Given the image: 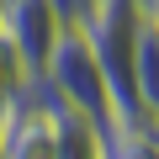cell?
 I'll return each mask as SVG.
<instances>
[{
  "instance_id": "1",
  "label": "cell",
  "mask_w": 159,
  "mask_h": 159,
  "mask_svg": "<svg viewBox=\"0 0 159 159\" xmlns=\"http://www.w3.org/2000/svg\"><path fill=\"white\" fill-rule=\"evenodd\" d=\"M43 80H48V90H53L69 111H80V117L96 122V127L117 111L111 85H106V74H101V64H96V53H90V43H85L80 27H64V37H58L53 53H48Z\"/></svg>"
},
{
  "instance_id": "2",
  "label": "cell",
  "mask_w": 159,
  "mask_h": 159,
  "mask_svg": "<svg viewBox=\"0 0 159 159\" xmlns=\"http://www.w3.org/2000/svg\"><path fill=\"white\" fill-rule=\"evenodd\" d=\"M0 32L11 37V48L21 53L27 74L37 80L48 69L53 43L64 37V16L53 11V0H6V6H0Z\"/></svg>"
},
{
  "instance_id": "3",
  "label": "cell",
  "mask_w": 159,
  "mask_h": 159,
  "mask_svg": "<svg viewBox=\"0 0 159 159\" xmlns=\"http://www.w3.org/2000/svg\"><path fill=\"white\" fill-rule=\"evenodd\" d=\"M133 90L148 111H159V16H143L138 21V37H133Z\"/></svg>"
},
{
  "instance_id": "4",
  "label": "cell",
  "mask_w": 159,
  "mask_h": 159,
  "mask_svg": "<svg viewBox=\"0 0 159 159\" xmlns=\"http://www.w3.org/2000/svg\"><path fill=\"white\" fill-rule=\"evenodd\" d=\"M133 6H138L143 16H159V0H133Z\"/></svg>"
},
{
  "instance_id": "5",
  "label": "cell",
  "mask_w": 159,
  "mask_h": 159,
  "mask_svg": "<svg viewBox=\"0 0 159 159\" xmlns=\"http://www.w3.org/2000/svg\"><path fill=\"white\" fill-rule=\"evenodd\" d=\"M0 6H6V0H0Z\"/></svg>"
}]
</instances>
